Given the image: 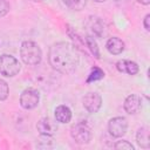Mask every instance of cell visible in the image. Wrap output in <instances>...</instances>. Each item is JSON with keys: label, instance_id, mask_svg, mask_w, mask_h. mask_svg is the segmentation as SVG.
<instances>
[{"label": "cell", "instance_id": "obj_1", "mask_svg": "<svg viewBox=\"0 0 150 150\" xmlns=\"http://www.w3.org/2000/svg\"><path fill=\"white\" fill-rule=\"evenodd\" d=\"M48 61L53 69L61 74H71L79 66L77 49L69 42H57L49 48Z\"/></svg>", "mask_w": 150, "mask_h": 150}, {"label": "cell", "instance_id": "obj_2", "mask_svg": "<svg viewBox=\"0 0 150 150\" xmlns=\"http://www.w3.org/2000/svg\"><path fill=\"white\" fill-rule=\"evenodd\" d=\"M20 55L23 63L28 66H36L42 60V52L38 43L33 41H23L20 48Z\"/></svg>", "mask_w": 150, "mask_h": 150}, {"label": "cell", "instance_id": "obj_3", "mask_svg": "<svg viewBox=\"0 0 150 150\" xmlns=\"http://www.w3.org/2000/svg\"><path fill=\"white\" fill-rule=\"evenodd\" d=\"M21 69L20 62L12 55L2 54L0 56V73L4 76L12 77L15 76Z\"/></svg>", "mask_w": 150, "mask_h": 150}, {"label": "cell", "instance_id": "obj_4", "mask_svg": "<svg viewBox=\"0 0 150 150\" xmlns=\"http://www.w3.org/2000/svg\"><path fill=\"white\" fill-rule=\"evenodd\" d=\"M70 135L77 144H87L91 141V130L84 122H77L71 125Z\"/></svg>", "mask_w": 150, "mask_h": 150}, {"label": "cell", "instance_id": "obj_5", "mask_svg": "<svg viewBox=\"0 0 150 150\" xmlns=\"http://www.w3.org/2000/svg\"><path fill=\"white\" fill-rule=\"evenodd\" d=\"M128 129V121L125 117L116 116L109 120L108 122V131L112 137H122Z\"/></svg>", "mask_w": 150, "mask_h": 150}, {"label": "cell", "instance_id": "obj_6", "mask_svg": "<svg viewBox=\"0 0 150 150\" xmlns=\"http://www.w3.org/2000/svg\"><path fill=\"white\" fill-rule=\"evenodd\" d=\"M39 101H40L39 91L34 88L25 89L20 96V104L23 109H27V110L34 109L39 104Z\"/></svg>", "mask_w": 150, "mask_h": 150}, {"label": "cell", "instance_id": "obj_7", "mask_svg": "<svg viewBox=\"0 0 150 150\" xmlns=\"http://www.w3.org/2000/svg\"><path fill=\"white\" fill-rule=\"evenodd\" d=\"M101 104H102V98L97 93L89 91L83 97V107L87 109L88 112L91 114L97 112L101 108Z\"/></svg>", "mask_w": 150, "mask_h": 150}, {"label": "cell", "instance_id": "obj_8", "mask_svg": "<svg viewBox=\"0 0 150 150\" xmlns=\"http://www.w3.org/2000/svg\"><path fill=\"white\" fill-rule=\"evenodd\" d=\"M36 129L38 131L40 132V135H43V136H53L56 130H57V125H56V122L53 121L52 118L49 117H43L41 118L38 124H36Z\"/></svg>", "mask_w": 150, "mask_h": 150}, {"label": "cell", "instance_id": "obj_9", "mask_svg": "<svg viewBox=\"0 0 150 150\" xmlns=\"http://www.w3.org/2000/svg\"><path fill=\"white\" fill-rule=\"evenodd\" d=\"M87 30L89 32L90 36H97L101 38L104 33V25L98 18H89L87 21Z\"/></svg>", "mask_w": 150, "mask_h": 150}, {"label": "cell", "instance_id": "obj_10", "mask_svg": "<svg viewBox=\"0 0 150 150\" xmlns=\"http://www.w3.org/2000/svg\"><path fill=\"white\" fill-rule=\"evenodd\" d=\"M116 68H117L118 71L125 73L128 75H135L139 70L138 64L134 61H130V60H120L116 63Z\"/></svg>", "mask_w": 150, "mask_h": 150}, {"label": "cell", "instance_id": "obj_11", "mask_svg": "<svg viewBox=\"0 0 150 150\" xmlns=\"http://www.w3.org/2000/svg\"><path fill=\"white\" fill-rule=\"evenodd\" d=\"M123 107H124V110L128 114H130V115L131 114H136L141 108V98H139V96L136 95V94L129 95L125 98Z\"/></svg>", "mask_w": 150, "mask_h": 150}, {"label": "cell", "instance_id": "obj_12", "mask_svg": "<svg viewBox=\"0 0 150 150\" xmlns=\"http://www.w3.org/2000/svg\"><path fill=\"white\" fill-rule=\"evenodd\" d=\"M108 52L112 55H118L121 54L123 50H124V42L120 39V38H116V36H112L110 38L108 41H107V45H105Z\"/></svg>", "mask_w": 150, "mask_h": 150}, {"label": "cell", "instance_id": "obj_13", "mask_svg": "<svg viewBox=\"0 0 150 150\" xmlns=\"http://www.w3.org/2000/svg\"><path fill=\"white\" fill-rule=\"evenodd\" d=\"M55 120L60 123H68L71 120V110L67 105H59L55 109Z\"/></svg>", "mask_w": 150, "mask_h": 150}, {"label": "cell", "instance_id": "obj_14", "mask_svg": "<svg viewBox=\"0 0 150 150\" xmlns=\"http://www.w3.org/2000/svg\"><path fill=\"white\" fill-rule=\"evenodd\" d=\"M136 141L141 148H143V149L150 148V136H149V128L148 127H143L137 131Z\"/></svg>", "mask_w": 150, "mask_h": 150}, {"label": "cell", "instance_id": "obj_15", "mask_svg": "<svg viewBox=\"0 0 150 150\" xmlns=\"http://www.w3.org/2000/svg\"><path fill=\"white\" fill-rule=\"evenodd\" d=\"M84 39H86V43H87V46L89 47L91 54H93L96 59H100V50H98L97 43H96V41L94 40V38L90 36V35H87Z\"/></svg>", "mask_w": 150, "mask_h": 150}, {"label": "cell", "instance_id": "obj_16", "mask_svg": "<svg viewBox=\"0 0 150 150\" xmlns=\"http://www.w3.org/2000/svg\"><path fill=\"white\" fill-rule=\"evenodd\" d=\"M63 1L70 9L74 11H81L87 5V0H63Z\"/></svg>", "mask_w": 150, "mask_h": 150}, {"label": "cell", "instance_id": "obj_17", "mask_svg": "<svg viewBox=\"0 0 150 150\" xmlns=\"http://www.w3.org/2000/svg\"><path fill=\"white\" fill-rule=\"evenodd\" d=\"M103 77H104V73H103V70L100 69L98 67H94V68L91 69L89 76H88V79H87V82L89 83V82H93V81L101 80V79H103Z\"/></svg>", "mask_w": 150, "mask_h": 150}, {"label": "cell", "instance_id": "obj_18", "mask_svg": "<svg viewBox=\"0 0 150 150\" xmlns=\"http://www.w3.org/2000/svg\"><path fill=\"white\" fill-rule=\"evenodd\" d=\"M8 93H9V88H8L7 82L0 79V101L6 100L8 96Z\"/></svg>", "mask_w": 150, "mask_h": 150}, {"label": "cell", "instance_id": "obj_19", "mask_svg": "<svg viewBox=\"0 0 150 150\" xmlns=\"http://www.w3.org/2000/svg\"><path fill=\"white\" fill-rule=\"evenodd\" d=\"M114 148L118 150H134V145L128 141H118L115 143Z\"/></svg>", "mask_w": 150, "mask_h": 150}, {"label": "cell", "instance_id": "obj_20", "mask_svg": "<svg viewBox=\"0 0 150 150\" xmlns=\"http://www.w3.org/2000/svg\"><path fill=\"white\" fill-rule=\"evenodd\" d=\"M9 12V2L8 0H0V18L5 16Z\"/></svg>", "mask_w": 150, "mask_h": 150}, {"label": "cell", "instance_id": "obj_21", "mask_svg": "<svg viewBox=\"0 0 150 150\" xmlns=\"http://www.w3.org/2000/svg\"><path fill=\"white\" fill-rule=\"evenodd\" d=\"M149 21H150V14H146L145 15V18H144V21H143V25H144V28H145V30H150V23H149Z\"/></svg>", "mask_w": 150, "mask_h": 150}, {"label": "cell", "instance_id": "obj_22", "mask_svg": "<svg viewBox=\"0 0 150 150\" xmlns=\"http://www.w3.org/2000/svg\"><path fill=\"white\" fill-rule=\"evenodd\" d=\"M136 1L142 4V5H149L150 4V0H136Z\"/></svg>", "mask_w": 150, "mask_h": 150}, {"label": "cell", "instance_id": "obj_23", "mask_svg": "<svg viewBox=\"0 0 150 150\" xmlns=\"http://www.w3.org/2000/svg\"><path fill=\"white\" fill-rule=\"evenodd\" d=\"M95 2H104V1H107V0H94Z\"/></svg>", "mask_w": 150, "mask_h": 150}, {"label": "cell", "instance_id": "obj_24", "mask_svg": "<svg viewBox=\"0 0 150 150\" xmlns=\"http://www.w3.org/2000/svg\"><path fill=\"white\" fill-rule=\"evenodd\" d=\"M33 1H42V0H33Z\"/></svg>", "mask_w": 150, "mask_h": 150}]
</instances>
